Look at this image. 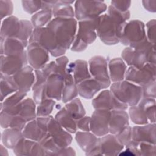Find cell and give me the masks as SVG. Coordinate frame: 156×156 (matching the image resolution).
<instances>
[{"instance_id": "obj_1", "label": "cell", "mask_w": 156, "mask_h": 156, "mask_svg": "<svg viewBox=\"0 0 156 156\" xmlns=\"http://www.w3.org/2000/svg\"><path fill=\"white\" fill-rule=\"evenodd\" d=\"M75 18H54L47 25L54 32L59 44L66 51L70 49L77 30Z\"/></svg>"}, {"instance_id": "obj_2", "label": "cell", "mask_w": 156, "mask_h": 156, "mask_svg": "<svg viewBox=\"0 0 156 156\" xmlns=\"http://www.w3.org/2000/svg\"><path fill=\"white\" fill-rule=\"evenodd\" d=\"M125 23L121 24L107 13H103L98 18L97 36L106 45L116 44L119 43V37Z\"/></svg>"}, {"instance_id": "obj_3", "label": "cell", "mask_w": 156, "mask_h": 156, "mask_svg": "<svg viewBox=\"0 0 156 156\" xmlns=\"http://www.w3.org/2000/svg\"><path fill=\"white\" fill-rule=\"evenodd\" d=\"M110 90L119 101L129 107L136 105L143 98L142 87L125 79L111 83Z\"/></svg>"}, {"instance_id": "obj_4", "label": "cell", "mask_w": 156, "mask_h": 156, "mask_svg": "<svg viewBox=\"0 0 156 156\" xmlns=\"http://www.w3.org/2000/svg\"><path fill=\"white\" fill-rule=\"evenodd\" d=\"M32 42L38 43L56 58L63 55L66 52L59 44L52 30L47 26L34 28L29 40V43Z\"/></svg>"}, {"instance_id": "obj_5", "label": "cell", "mask_w": 156, "mask_h": 156, "mask_svg": "<svg viewBox=\"0 0 156 156\" xmlns=\"http://www.w3.org/2000/svg\"><path fill=\"white\" fill-rule=\"evenodd\" d=\"M146 37L144 23L139 20L127 21L123 26L119 37V42L123 45L132 46Z\"/></svg>"}, {"instance_id": "obj_6", "label": "cell", "mask_w": 156, "mask_h": 156, "mask_svg": "<svg viewBox=\"0 0 156 156\" xmlns=\"http://www.w3.org/2000/svg\"><path fill=\"white\" fill-rule=\"evenodd\" d=\"M75 18L77 21L93 19L102 15L107 9L102 1H76L74 2Z\"/></svg>"}, {"instance_id": "obj_7", "label": "cell", "mask_w": 156, "mask_h": 156, "mask_svg": "<svg viewBox=\"0 0 156 156\" xmlns=\"http://www.w3.org/2000/svg\"><path fill=\"white\" fill-rule=\"evenodd\" d=\"M155 63H146L141 68L129 66L126 71L125 80L140 87L156 80Z\"/></svg>"}, {"instance_id": "obj_8", "label": "cell", "mask_w": 156, "mask_h": 156, "mask_svg": "<svg viewBox=\"0 0 156 156\" xmlns=\"http://www.w3.org/2000/svg\"><path fill=\"white\" fill-rule=\"evenodd\" d=\"M88 63L91 77L101 85L102 90L110 87L112 82L109 77L107 59L101 55H95L88 60Z\"/></svg>"}, {"instance_id": "obj_9", "label": "cell", "mask_w": 156, "mask_h": 156, "mask_svg": "<svg viewBox=\"0 0 156 156\" xmlns=\"http://www.w3.org/2000/svg\"><path fill=\"white\" fill-rule=\"evenodd\" d=\"M51 116H38L27 122L22 130L23 136L26 138L40 142L48 133V126Z\"/></svg>"}, {"instance_id": "obj_10", "label": "cell", "mask_w": 156, "mask_h": 156, "mask_svg": "<svg viewBox=\"0 0 156 156\" xmlns=\"http://www.w3.org/2000/svg\"><path fill=\"white\" fill-rule=\"evenodd\" d=\"M91 104L94 109H107L108 110H126L129 106L119 101L113 93L108 89H104L94 98Z\"/></svg>"}, {"instance_id": "obj_11", "label": "cell", "mask_w": 156, "mask_h": 156, "mask_svg": "<svg viewBox=\"0 0 156 156\" xmlns=\"http://www.w3.org/2000/svg\"><path fill=\"white\" fill-rule=\"evenodd\" d=\"M26 52L28 64L34 69H41L49 62V52L38 43H29Z\"/></svg>"}, {"instance_id": "obj_12", "label": "cell", "mask_w": 156, "mask_h": 156, "mask_svg": "<svg viewBox=\"0 0 156 156\" xmlns=\"http://www.w3.org/2000/svg\"><path fill=\"white\" fill-rule=\"evenodd\" d=\"M0 73L5 75L13 76L24 66L28 65L26 51L20 55H1Z\"/></svg>"}, {"instance_id": "obj_13", "label": "cell", "mask_w": 156, "mask_h": 156, "mask_svg": "<svg viewBox=\"0 0 156 156\" xmlns=\"http://www.w3.org/2000/svg\"><path fill=\"white\" fill-rule=\"evenodd\" d=\"M110 110L94 109L90 116V132L98 136H102L109 133Z\"/></svg>"}, {"instance_id": "obj_14", "label": "cell", "mask_w": 156, "mask_h": 156, "mask_svg": "<svg viewBox=\"0 0 156 156\" xmlns=\"http://www.w3.org/2000/svg\"><path fill=\"white\" fill-rule=\"evenodd\" d=\"M48 133L60 148L68 147L72 143L71 133L65 130L52 116L48 123Z\"/></svg>"}, {"instance_id": "obj_15", "label": "cell", "mask_w": 156, "mask_h": 156, "mask_svg": "<svg viewBox=\"0 0 156 156\" xmlns=\"http://www.w3.org/2000/svg\"><path fill=\"white\" fill-rule=\"evenodd\" d=\"M16 156H44L46 151L41 144L34 140L23 137L13 149Z\"/></svg>"}, {"instance_id": "obj_16", "label": "cell", "mask_w": 156, "mask_h": 156, "mask_svg": "<svg viewBox=\"0 0 156 156\" xmlns=\"http://www.w3.org/2000/svg\"><path fill=\"white\" fill-rule=\"evenodd\" d=\"M98 18L78 21L76 36L88 45L92 44L97 38L96 27Z\"/></svg>"}, {"instance_id": "obj_17", "label": "cell", "mask_w": 156, "mask_h": 156, "mask_svg": "<svg viewBox=\"0 0 156 156\" xmlns=\"http://www.w3.org/2000/svg\"><path fill=\"white\" fill-rule=\"evenodd\" d=\"M17 84L18 90L27 93L32 90L35 82V76L34 69L30 65H27L13 76Z\"/></svg>"}, {"instance_id": "obj_18", "label": "cell", "mask_w": 156, "mask_h": 156, "mask_svg": "<svg viewBox=\"0 0 156 156\" xmlns=\"http://www.w3.org/2000/svg\"><path fill=\"white\" fill-rule=\"evenodd\" d=\"M155 123L136 125L132 127V139L136 141L156 144Z\"/></svg>"}, {"instance_id": "obj_19", "label": "cell", "mask_w": 156, "mask_h": 156, "mask_svg": "<svg viewBox=\"0 0 156 156\" xmlns=\"http://www.w3.org/2000/svg\"><path fill=\"white\" fill-rule=\"evenodd\" d=\"M64 84V77L59 74L54 73L49 75L46 82V96L56 101H61Z\"/></svg>"}, {"instance_id": "obj_20", "label": "cell", "mask_w": 156, "mask_h": 156, "mask_svg": "<svg viewBox=\"0 0 156 156\" xmlns=\"http://www.w3.org/2000/svg\"><path fill=\"white\" fill-rule=\"evenodd\" d=\"M1 55H15L23 53L28 44L16 37L0 38Z\"/></svg>"}, {"instance_id": "obj_21", "label": "cell", "mask_w": 156, "mask_h": 156, "mask_svg": "<svg viewBox=\"0 0 156 156\" xmlns=\"http://www.w3.org/2000/svg\"><path fill=\"white\" fill-rule=\"evenodd\" d=\"M129 126V116L126 110H110L109 119V133L116 135Z\"/></svg>"}, {"instance_id": "obj_22", "label": "cell", "mask_w": 156, "mask_h": 156, "mask_svg": "<svg viewBox=\"0 0 156 156\" xmlns=\"http://www.w3.org/2000/svg\"><path fill=\"white\" fill-rule=\"evenodd\" d=\"M100 146L102 155H118L124 149V146L118 141L115 135L110 133L100 137Z\"/></svg>"}, {"instance_id": "obj_23", "label": "cell", "mask_w": 156, "mask_h": 156, "mask_svg": "<svg viewBox=\"0 0 156 156\" xmlns=\"http://www.w3.org/2000/svg\"><path fill=\"white\" fill-rule=\"evenodd\" d=\"M67 72L72 74L76 84L91 77L89 71L88 62L85 60L78 59L69 63Z\"/></svg>"}, {"instance_id": "obj_24", "label": "cell", "mask_w": 156, "mask_h": 156, "mask_svg": "<svg viewBox=\"0 0 156 156\" xmlns=\"http://www.w3.org/2000/svg\"><path fill=\"white\" fill-rule=\"evenodd\" d=\"M124 147L129 155L138 156H155L156 144L131 140Z\"/></svg>"}, {"instance_id": "obj_25", "label": "cell", "mask_w": 156, "mask_h": 156, "mask_svg": "<svg viewBox=\"0 0 156 156\" xmlns=\"http://www.w3.org/2000/svg\"><path fill=\"white\" fill-rule=\"evenodd\" d=\"M35 80L32 86V99L37 105L40 104L45 99L46 96V77L43 74L41 69H34Z\"/></svg>"}, {"instance_id": "obj_26", "label": "cell", "mask_w": 156, "mask_h": 156, "mask_svg": "<svg viewBox=\"0 0 156 156\" xmlns=\"http://www.w3.org/2000/svg\"><path fill=\"white\" fill-rule=\"evenodd\" d=\"M21 29V22L16 16L12 15L2 20L0 38H17Z\"/></svg>"}, {"instance_id": "obj_27", "label": "cell", "mask_w": 156, "mask_h": 156, "mask_svg": "<svg viewBox=\"0 0 156 156\" xmlns=\"http://www.w3.org/2000/svg\"><path fill=\"white\" fill-rule=\"evenodd\" d=\"M75 140L80 148L87 154L94 148L100 142V137L91 132L77 131Z\"/></svg>"}, {"instance_id": "obj_28", "label": "cell", "mask_w": 156, "mask_h": 156, "mask_svg": "<svg viewBox=\"0 0 156 156\" xmlns=\"http://www.w3.org/2000/svg\"><path fill=\"white\" fill-rule=\"evenodd\" d=\"M127 65L120 57L112 58L108 62V70L111 82H117L125 79Z\"/></svg>"}, {"instance_id": "obj_29", "label": "cell", "mask_w": 156, "mask_h": 156, "mask_svg": "<svg viewBox=\"0 0 156 156\" xmlns=\"http://www.w3.org/2000/svg\"><path fill=\"white\" fill-rule=\"evenodd\" d=\"M78 94L86 99H91L102 90L101 85L94 79L91 77L77 84Z\"/></svg>"}, {"instance_id": "obj_30", "label": "cell", "mask_w": 156, "mask_h": 156, "mask_svg": "<svg viewBox=\"0 0 156 156\" xmlns=\"http://www.w3.org/2000/svg\"><path fill=\"white\" fill-rule=\"evenodd\" d=\"M121 58L129 66L141 68L147 62L144 55L134 48L127 46L121 52Z\"/></svg>"}, {"instance_id": "obj_31", "label": "cell", "mask_w": 156, "mask_h": 156, "mask_svg": "<svg viewBox=\"0 0 156 156\" xmlns=\"http://www.w3.org/2000/svg\"><path fill=\"white\" fill-rule=\"evenodd\" d=\"M55 119L66 131L76 133L77 131L76 120H75L65 107L61 108L54 116Z\"/></svg>"}, {"instance_id": "obj_32", "label": "cell", "mask_w": 156, "mask_h": 156, "mask_svg": "<svg viewBox=\"0 0 156 156\" xmlns=\"http://www.w3.org/2000/svg\"><path fill=\"white\" fill-rule=\"evenodd\" d=\"M74 2V1L57 0L52 8L54 18H75L74 9L71 5Z\"/></svg>"}, {"instance_id": "obj_33", "label": "cell", "mask_w": 156, "mask_h": 156, "mask_svg": "<svg viewBox=\"0 0 156 156\" xmlns=\"http://www.w3.org/2000/svg\"><path fill=\"white\" fill-rule=\"evenodd\" d=\"M78 90L77 84L75 83L71 73L67 72L64 77V84L62 91V101L66 104L73 99L77 98Z\"/></svg>"}, {"instance_id": "obj_34", "label": "cell", "mask_w": 156, "mask_h": 156, "mask_svg": "<svg viewBox=\"0 0 156 156\" xmlns=\"http://www.w3.org/2000/svg\"><path fill=\"white\" fill-rule=\"evenodd\" d=\"M22 130L15 128H7L1 133V141L8 149H13L23 138Z\"/></svg>"}, {"instance_id": "obj_35", "label": "cell", "mask_w": 156, "mask_h": 156, "mask_svg": "<svg viewBox=\"0 0 156 156\" xmlns=\"http://www.w3.org/2000/svg\"><path fill=\"white\" fill-rule=\"evenodd\" d=\"M17 91H18V87L13 77V76H9L1 73V102L3 101L7 97Z\"/></svg>"}, {"instance_id": "obj_36", "label": "cell", "mask_w": 156, "mask_h": 156, "mask_svg": "<svg viewBox=\"0 0 156 156\" xmlns=\"http://www.w3.org/2000/svg\"><path fill=\"white\" fill-rule=\"evenodd\" d=\"M130 47L134 48L135 50L143 54L146 58L147 63H155V44L151 43L147 38Z\"/></svg>"}, {"instance_id": "obj_37", "label": "cell", "mask_w": 156, "mask_h": 156, "mask_svg": "<svg viewBox=\"0 0 156 156\" xmlns=\"http://www.w3.org/2000/svg\"><path fill=\"white\" fill-rule=\"evenodd\" d=\"M19 115L27 122L35 119L37 116V104L32 98H24L20 102Z\"/></svg>"}, {"instance_id": "obj_38", "label": "cell", "mask_w": 156, "mask_h": 156, "mask_svg": "<svg viewBox=\"0 0 156 156\" xmlns=\"http://www.w3.org/2000/svg\"><path fill=\"white\" fill-rule=\"evenodd\" d=\"M52 17V10L41 9L32 16L30 21L34 28L43 27L47 26Z\"/></svg>"}, {"instance_id": "obj_39", "label": "cell", "mask_w": 156, "mask_h": 156, "mask_svg": "<svg viewBox=\"0 0 156 156\" xmlns=\"http://www.w3.org/2000/svg\"><path fill=\"white\" fill-rule=\"evenodd\" d=\"M65 107L75 120H77L85 116V109L81 101L78 98H76L66 103Z\"/></svg>"}, {"instance_id": "obj_40", "label": "cell", "mask_w": 156, "mask_h": 156, "mask_svg": "<svg viewBox=\"0 0 156 156\" xmlns=\"http://www.w3.org/2000/svg\"><path fill=\"white\" fill-rule=\"evenodd\" d=\"M155 99L142 98L137 104L146 113L150 123H155Z\"/></svg>"}, {"instance_id": "obj_41", "label": "cell", "mask_w": 156, "mask_h": 156, "mask_svg": "<svg viewBox=\"0 0 156 156\" xmlns=\"http://www.w3.org/2000/svg\"><path fill=\"white\" fill-rule=\"evenodd\" d=\"M128 115L132 122L136 125H143L149 123L146 113L137 105L129 107Z\"/></svg>"}, {"instance_id": "obj_42", "label": "cell", "mask_w": 156, "mask_h": 156, "mask_svg": "<svg viewBox=\"0 0 156 156\" xmlns=\"http://www.w3.org/2000/svg\"><path fill=\"white\" fill-rule=\"evenodd\" d=\"M27 93L17 91L15 93L7 97L3 101L1 102L0 110L4 108H9L15 107L19 104L26 96Z\"/></svg>"}, {"instance_id": "obj_43", "label": "cell", "mask_w": 156, "mask_h": 156, "mask_svg": "<svg viewBox=\"0 0 156 156\" xmlns=\"http://www.w3.org/2000/svg\"><path fill=\"white\" fill-rule=\"evenodd\" d=\"M56 102L54 99L46 98L37 106V116H49L51 115Z\"/></svg>"}, {"instance_id": "obj_44", "label": "cell", "mask_w": 156, "mask_h": 156, "mask_svg": "<svg viewBox=\"0 0 156 156\" xmlns=\"http://www.w3.org/2000/svg\"><path fill=\"white\" fill-rule=\"evenodd\" d=\"M21 29L17 37L26 44H29V40L34 31V27L30 21L27 20H20Z\"/></svg>"}, {"instance_id": "obj_45", "label": "cell", "mask_w": 156, "mask_h": 156, "mask_svg": "<svg viewBox=\"0 0 156 156\" xmlns=\"http://www.w3.org/2000/svg\"><path fill=\"white\" fill-rule=\"evenodd\" d=\"M107 13L121 24H124L127 22L130 17V12L129 10L122 12L117 10L111 5L107 7Z\"/></svg>"}, {"instance_id": "obj_46", "label": "cell", "mask_w": 156, "mask_h": 156, "mask_svg": "<svg viewBox=\"0 0 156 156\" xmlns=\"http://www.w3.org/2000/svg\"><path fill=\"white\" fill-rule=\"evenodd\" d=\"M39 143L44 149L46 155L52 156L56 152H57L60 149L54 141V140L48 134V133H46V135Z\"/></svg>"}, {"instance_id": "obj_47", "label": "cell", "mask_w": 156, "mask_h": 156, "mask_svg": "<svg viewBox=\"0 0 156 156\" xmlns=\"http://www.w3.org/2000/svg\"><path fill=\"white\" fill-rule=\"evenodd\" d=\"M22 7L24 12L34 15L41 10V1H22Z\"/></svg>"}, {"instance_id": "obj_48", "label": "cell", "mask_w": 156, "mask_h": 156, "mask_svg": "<svg viewBox=\"0 0 156 156\" xmlns=\"http://www.w3.org/2000/svg\"><path fill=\"white\" fill-rule=\"evenodd\" d=\"M13 12V4L12 1L0 0V15L1 20L12 15Z\"/></svg>"}, {"instance_id": "obj_49", "label": "cell", "mask_w": 156, "mask_h": 156, "mask_svg": "<svg viewBox=\"0 0 156 156\" xmlns=\"http://www.w3.org/2000/svg\"><path fill=\"white\" fill-rule=\"evenodd\" d=\"M54 61L56 64L57 74H61L65 77L67 73V68L69 64L68 58L63 55L57 57Z\"/></svg>"}, {"instance_id": "obj_50", "label": "cell", "mask_w": 156, "mask_h": 156, "mask_svg": "<svg viewBox=\"0 0 156 156\" xmlns=\"http://www.w3.org/2000/svg\"><path fill=\"white\" fill-rule=\"evenodd\" d=\"M118 141L124 147L129 144L132 139V127L130 126H127L122 131L115 135Z\"/></svg>"}, {"instance_id": "obj_51", "label": "cell", "mask_w": 156, "mask_h": 156, "mask_svg": "<svg viewBox=\"0 0 156 156\" xmlns=\"http://www.w3.org/2000/svg\"><path fill=\"white\" fill-rule=\"evenodd\" d=\"M155 19L151 20L145 24L146 35L147 40L152 44H155Z\"/></svg>"}, {"instance_id": "obj_52", "label": "cell", "mask_w": 156, "mask_h": 156, "mask_svg": "<svg viewBox=\"0 0 156 156\" xmlns=\"http://www.w3.org/2000/svg\"><path fill=\"white\" fill-rule=\"evenodd\" d=\"M143 98H156V80L142 87Z\"/></svg>"}, {"instance_id": "obj_53", "label": "cell", "mask_w": 156, "mask_h": 156, "mask_svg": "<svg viewBox=\"0 0 156 156\" xmlns=\"http://www.w3.org/2000/svg\"><path fill=\"white\" fill-rule=\"evenodd\" d=\"M27 122L20 115H13L9 127L15 128L23 130Z\"/></svg>"}, {"instance_id": "obj_54", "label": "cell", "mask_w": 156, "mask_h": 156, "mask_svg": "<svg viewBox=\"0 0 156 156\" xmlns=\"http://www.w3.org/2000/svg\"><path fill=\"white\" fill-rule=\"evenodd\" d=\"M77 129L83 132L90 131V116H84L82 118L76 120Z\"/></svg>"}, {"instance_id": "obj_55", "label": "cell", "mask_w": 156, "mask_h": 156, "mask_svg": "<svg viewBox=\"0 0 156 156\" xmlns=\"http://www.w3.org/2000/svg\"><path fill=\"white\" fill-rule=\"evenodd\" d=\"M88 46V45L87 44L84 43L83 41H82L80 39L76 36L71 44L70 49L71 51L75 52H81L84 51L87 48Z\"/></svg>"}, {"instance_id": "obj_56", "label": "cell", "mask_w": 156, "mask_h": 156, "mask_svg": "<svg viewBox=\"0 0 156 156\" xmlns=\"http://www.w3.org/2000/svg\"><path fill=\"white\" fill-rule=\"evenodd\" d=\"M110 5L121 12H126L129 10V9L131 5L130 1H116L113 0L110 2Z\"/></svg>"}, {"instance_id": "obj_57", "label": "cell", "mask_w": 156, "mask_h": 156, "mask_svg": "<svg viewBox=\"0 0 156 156\" xmlns=\"http://www.w3.org/2000/svg\"><path fill=\"white\" fill-rule=\"evenodd\" d=\"M44 76L48 78V77L54 73H57L56 70V64L55 61H51L48 62L42 69H41Z\"/></svg>"}, {"instance_id": "obj_58", "label": "cell", "mask_w": 156, "mask_h": 156, "mask_svg": "<svg viewBox=\"0 0 156 156\" xmlns=\"http://www.w3.org/2000/svg\"><path fill=\"white\" fill-rule=\"evenodd\" d=\"M141 3L146 10L152 13L156 12V0H144Z\"/></svg>"}, {"instance_id": "obj_59", "label": "cell", "mask_w": 156, "mask_h": 156, "mask_svg": "<svg viewBox=\"0 0 156 156\" xmlns=\"http://www.w3.org/2000/svg\"><path fill=\"white\" fill-rule=\"evenodd\" d=\"M76 153L75 150L71 147L68 146L65 147L60 148L57 152H56L54 155H66V156H74Z\"/></svg>"}, {"instance_id": "obj_60", "label": "cell", "mask_w": 156, "mask_h": 156, "mask_svg": "<svg viewBox=\"0 0 156 156\" xmlns=\"http://www.w3.org/2000/svg\"><path fill=\"white\" fill-rule=\"evenodd\" d=\"M1 151L0 154L1 155H9L7 147H6L4 144H1Z\"/></svg>"}]
</instances>
